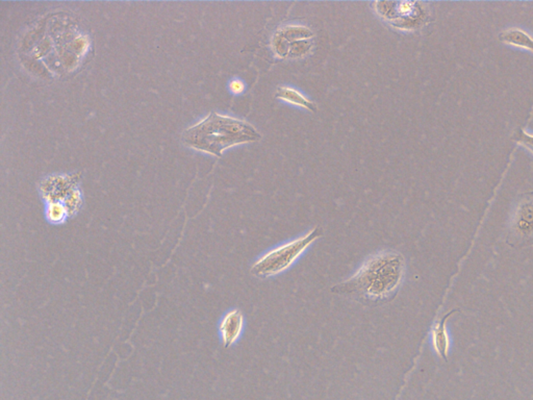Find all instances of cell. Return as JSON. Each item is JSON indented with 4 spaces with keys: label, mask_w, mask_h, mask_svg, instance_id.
Masks as SVG:
<instances>
[{
    "label": "cell",
    "mask_w": 533,
    "mask_h": 400,
    "mask_svg": "<svg viewBox=\"0 0 533 400\" xmlns=\"http://www.w3.org/2000/svg\"><path fill=\"white\" fill-rule=\"evenodd\" d=\"M514 140L520 145H523L524 147L527 148L533 154V135H530V134L526 133L524 129H520L516 131Z\"/></svg>",
    "instance_id": "10"
},
{
    "label": "cell",
    "mask_w": 533,
    "mask_h": 400,
    "mask_svg": "<svg viewBox=\"0 0 533 400\" xmlns=\"http://www.w3.org/2000/svg\"><path fill=\"white\" fill-rule=\"evenodd\" d=\"M71 217L69 209L62 201H51L45 203V218L52 225H62Z\"/></svg>",
    "instance_id": "9"
},
{
    "label": "cell",
    "mask_w": 533,
    "mask_h": 400,
    "mask_svg": "<svg viewBox=\"0 0 533 400\" xmlns=\"http://www.w3.org/2000/svg\"><path fill=\"white\" fill-rule=\"evenodd\" d=\"M405 274V259L400 253L382 250L365 259L345 282L331 289L367 305H380L395 298Z\"/></svg>",
    "instance_id": "1"
},
{
    "label": "cell",
    "mask_w": 533,
    "mask_h": 400,
    "mask_svg": "<svg viewBox=\"0 0 533 400\" xmlns=\"http://www.w3.org/2000/svg\"><path fill=\"white\" fill-rule=\"evenodd\" d=\"M245 328V317L241 310L231 309L221 317L218 333L225 349L233 346L241 339Z\"/></svg>",
    "instance_id": "5"
},
{
    "label": "cell",
    "mask_w": 533,
    "mask_h": 400,
    "mask_svg": "<svg viewBox=\"0 0 533 400\" xmlns=\"http://www.w3.org/2000/svg\"><path fill=\"white\" fill-rule=\"evenodd\" d=\"M455 312H457V310L451 311L450 313L445 315L442 319L434 324L432 330H430V343H432V349L438 357L446 360V361L448 359L451 347H452V339H451V335L449 333L448 326H447V320Z\"/></svg>",
    "instance_id": "6"
},
{
    "label": "cell",
    "mask_w": 533,
    "mask_h": 400,
    "mask_svg": "<svg viewBox=\"0 0 533 400\" xmlns=\"http://www.w3.org/2000/svg\"><path fill=\"white\" fill-rule=\"evenodd\" d=\"M262 135L250 123L212 113L183 134L186 145L213 156L221 157L227 148L252 143Z\"/></svg>",
    "instance_id": "2"
},
{
    "label": "cell",
    "mask_w": 533,
    "mask_h": 400,
    "mask_svg": "<svg viewBox=\"0 0 533 400\" xmlns=\"http://www.w3.org/2000/svg\"><path fill=\"white\" fill-rule=\"evenodd\" d=\"M507 243L514 248L533 245V191L518 198L509 218Z\"/></svg>",
    "instance_id": "4"
},
{
    "label": "cell",
    "mask_w": 533,
    "mask_h": 400,
    "mask_svg": "<svg viewBox=\"0 0 533 400\" xmlns=\"http://www.w3.org/2000/svg\"><path fill=\"white\" fill-rule=\"evenodd\" d=\"M276 97L284 100L288 104H295V106H301V108L307 109V110L315 112L317 106L311 100L302 95L300 92L290 87H279L276 92Z\"/></svg>",
    "instance_id": "8"
},
{
    "label": "cell",
    "mask_w": 533,
    "mask_h": 400,
    "mask_svg": "<svg viewBox=\"0 0 533 400\" xmlns=\"http://www.w3.org/2000/svg\"><path fill=\"white\" fill-rule=\"evenodd\" d=\"M322 234L323 230L317 226L303 236L270 249L254 262L252 273L259 278H273L284 273L298 261L299 257Z\"/></svg>",
    "instance_id": "3"
},
{
    "label": "cell",
    "mask_w": 533,
    "mask_h": 400,
    "mask_svg": "<svg viewBox=\"0 0 533 400\" xmlns=\"http://www.w3.org/2000/svg\"><path fill=\"white\" fill-rule=\"evenodd\" d=\"M229 88L231 93L239 95V94H242L245 91V83L241 79H235L229 83Z\"/></svg>",
    "instance_id": "11"
},
{
    "label": "cell",
    "mask_w": 533,
    "mask_h": 400,
    "mask_svg": "<svg viewBox=\"0 0 533 400\" xmlns=\"http://www.w3.org/2000/svg\"><path fill=\"white\" fill-rule=\"evenodd\" d=\"M499 40L502 43L516 46V47L525 48L533 52V38L523 29H517V27L507 29L499 35Z\"/></svg>",
    "instance_id": "7"
}]
</instances>
